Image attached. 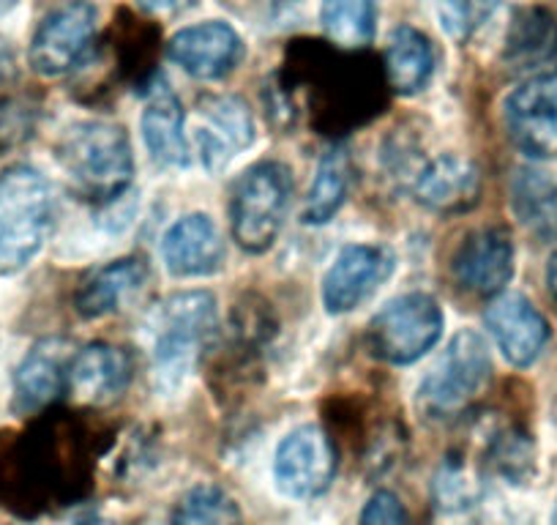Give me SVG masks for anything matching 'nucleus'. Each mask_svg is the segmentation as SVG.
I'll list each match as a JSON object with an SVG mask.
<instances>
[{
    "label": "nucleus",
    "instance_id": "17",
    "mask_svg": "<svg viewBox=\"0 0 557 525\" xmlns=\"http://www.w3.org/2000/svg\"><path fill=\"white\" fill-rule=\"evenodd\" d=\"M72 356L74 351L66 340L50 337V340L36 342L14 373V411L34 416L55 403L66 389Z\"/></svg>",
    "mask_w": 557,
    "mask_h": 525
},
{
    "label": "nucleus",
    "instance_id": "5",
    "mask_svg": "<svg viewBox=\"0 0 557 525\" xmlns=\"http://www.w3.org/2000/svg\"><path fill=\"white\" fill-rule=\"evenodd\" d=\"M293 200V173L282 162H260L246 170L233 190L230 219L238 246L262 255L282 233Z\"/></svg>",
    "mask_w": 557,
    "mask_h": 525
},
{
    "label": "nucleus",
    "instance_id": "31",
    "mask_svg": "<svg viewBox=\"0 0 557 525\" xmlns=\"http://www.w3.org/2000/svg\"><path fill=\"white\" fill-rule=\"evenodd\" d=\"M17 77V56L7 39H0V88H7Z\"/></svg>",
    "mask_w": 557,
    "mask_h": 525
},
{
    "label": "nucleus",
    "instance_id": "30",
    "mask_svg": "<svg viewBox=\"0 0 557 525\" xmlns=\"http://www.w3.org/2000/svg\"><path fill=\"white\" fill-rule=\"evenodd\" d=\"M195 0H137V7L148 14H159V17H173L189 9Z\"/></svg>",
    "mask_w": 557,
    "mask_h": 525
},
{
    "label": "nucleus",
    "instance_id": "10",
    "mask_svg": "<svg viewBox=\"0 0 557 525\" xmlns=\"http://www.w3.org/2000/svg\"><path fill=\"white\" fill-rule=\"evenodd\" d=\"M503 66L524 83L557 74V12L552 7H522L513 12L503 41Z\"/></svg>",
    "mask_w": 557,
    "mask_h": 525
},
{
    "label": "nucleus",
    "instance_id": "28",
    "mask_svg": "<svg viewBox=\"0 0 557 525\" xmlns=\"http://www.w3.org/2000/svg\"><path fill=\"white\" fill-rule=\"evenodd\" d=\"M495 3L497 0H435L443 30L459 41L468 39L484 23Z\"/></svg>",
    "mask_w": 557,
    "mask_h": 525
},
{
    "label": "nucleus",
    "instance_id": "13",
    "mask_svg": "<svg viewBox=\"0 0 557 525\" xmlns=\"http://www.w3.org/2000/svg\"><path fill=\"white\" fill-rule=\"evenodd\" d=\"M508 137L533 159L557 157V85L535 80L513 90L503 105Z\"/></svg>",
    "mask_w": 557,
    "mask_h": 525
},
{
    "label": "nucleus",
    "instance_id": "1",
    "mask_svg": "<svg viewBox=\"0 0 557 525\" xmlns=\"http://www.w3.org/2000/svg\"><path fill=\"white\" fill-rule=\"evenodd\" d=\"M216 329V298L206 291L173 293L153 307L146 323L148 351L164 394L181 389Z\"/></svg>",
    "mask_w": 557,
    "mask_h": 525
},
{
    "label": "nucleus",
    "instance_id": "15",
    "mask_svg": "<svg viewBox=\"0 0 557 525\" xmlns=\"http://www.w3.org/2000/svg\"><path fill=\"white\" fill-rule=\"evenodd\" d=\"M486 329L497 351L513 367H530L549 342V323L519 293H503L486 309Z\"/></svg>",
    "mask_w": 557,
    "mask_h": 525
},
{
    "label": "nucleus",
    "instance_id": "14",
    "mask_svg": "<svg viewBox=\"0 0 557 525\" xmlns=\"http://www.w3.org/2000/svg\"><path fill=\"white\" fill-rule=\"evenodd\" d=\"M457 285L470 296L492 298L513 277V239L506 228H481L451 257Z\"/></svg>",
    "mask_w": 557,
    "mask_h": 525
},
{
    "label": "nucleus",
    "instance_id": "26",
    "mask_svg": "<svg viewBox=\"0 0 557 525\" xmlns=\"http://www.w3.org/2000/svg\"><path fill=\"white\" fill-rule=\"evenodd\" d=\"M511 203L522 222H552L549 213L557 208V175L535 168L519 170L511 181Z\"/></svg>",
    "mask_w": 557,
    "mask_h": 525
},
{
    "label": "nucleus",
    "instance_id": "34",
    "mask_svg": "<svg viewBox=\"0 0 557 525\" xmlns=\"http://www.w3.org/2000/svg\"><path fill=\"white\" fill-rule=\"evenodd\" d=\"M88 525H110V523H88Z\"/></svg>",
    "mask_w": 557,
    "mask_h": 525
},
{
    "label": "nucleus",
    "instance_id": "24",
    "mask_svg": "<svg viewBox=\"0 0 557 525\" xmlns=\"http://www.w3.org/2000/svg\"><path fill=\"white\" fill-rule=\"evenodd\" d=\"M320 23L336 47H367L377 30V0H323Z\"/></svg>",
    "mask_w": 557,
    "mask_h": 525
},
{
    "label": "nucleus",
    "instance_id": "21",
    "mask_svg": "<svg viewBox=\"0 0 557 525\" xmlns=\"http://www.w3.org/2000/svg\"><path fill=\"white\" fill-rule=\"evenodd\" d=\"M148 280L146 262L139 257H123V260L110 262L104 269L94 271L88 280L79 285L74 307L83 318L96 320L104 315L117 313L123 304L132 302Z\"/></svg>",
    "mask_w": 557,
    "mask_h": 525
},
{
    "label": "nucleus",
    "instance_id": "22",
    "mask_svg": "<svg viewBox=\"0 0 557 525\" xmlns=\"http://www.w3.org/2000/svg\"><path fill=\"white\" fill-rule=\"evenodd\" d=\"M435 74V50L418 28L401 25L388 36L385 47V80L401 96H416Z\"/></svg>",
    "mask_w": 557,
    "mask_h": 525
},
{
    "label": "nucleus",
    "instance_id": "33",
    "mask_svg": "<svg viewBox=\"0 0 557 525\" xmlns=\"http://www.w3.org/2000/svg\"><path fill=\"white\" fill-rule=\"evenodd\" d=\"M20 0H0V17H3V14L7 12H12L14 7H17Z\"/></svg>",
    "mask_w": 557,
    "mask_h": 525
},
{
    "label": "nucleus",
    "instance_id": "3",
    "mask_svg": "<svg viewBox=\"0 0 557 525\" xmlns=\"http://www.w3.org/2000/svg\"><path fill=\"white\" fill-rule=\"evenodd\" d=\"M55 157L69 184L88 200H115L132 184V143L117 123H74L58 141Z\"/></svg>",
    "mask_w": 557,
    "mask_h": 525
},
{
    "label": "nucleus",
    "instance_id": "32",
    "mask_svg": "<svg viewBox=\"0 0 557 525\" xmlns=\"http://www.w3.org/2000/svg\"><path fill=\"white\" fill-rule=\"evenodd\" d=\"M546 288H549L552 302L557 304V252H552L549 262H546Z\"/></svg>",
    "mask_w": 557,
    "mask_h": 525
},
{
    "label": "nucleus",
    "instance_id": "12",
    "mask_svg": "<svg viewBox=\"0 0 557 525\" xmlns=\"http://www.w3.org/2000/svg\"><path fill=\"white\" fill-rule=\"evenodd\" d=\"M170 61L189 77L219 83L230 77L244 61V39L233 25L222 20L189 25L168 41Z\"/></svg>",
    "mask_w": 557,
    "mask_h": 525
},
{
    "label": "nucleus",
    "instance_id": "23",
    "mask_svg": "<svg viewBox=\"0 0 557 525\" xmlns=\"http://www.w3.org/2000/svg\"><path fill=\"white\" fill-rule=\"evenodd\" d=\"M350 190V157L345 148H331L323 154L314 173L312 186H309L307 206H304V222L325 224L336 217L342 203L347 200Z\"/></svg>",
    "mask_w": 557,
    "mask_h": 525
},
{
    "label": "nucleus",
    "instance_id": "6",
    "mask_svg": "<svg viewBox=\"0 0 557 525\" xmlns=\"http://www.w3.org/2000/svg\"><path fill=\"white\" fill-rule=\"evenodd\" d=\"M443 334V309L426 293L396 296L372 318L367 345L385 364H412L424 358Z\"/></svg>",
    "mask_w": 557,
    "mask_h": 525
},
{
    "label": "nucleus",
    "instance_id": "11",
    "mask_svg": "<svg viewBox=\"0 0 557 525\" xmlns=\"http://www.w3.org/2000/svg\"><path fill=\"white\" fill-rule=\"evenodd\" d=\"M394 271V252L380 244H350L323 277V307L345 315L361 307Z\"/></svg>",
    "mask_w": 557,
    "mask_h": 525
},
{
    "label": "nucleus",
    "instance_id": "2",
    "mask_svg": "<svg viewBox=\"0 0 557 525\" xmlns=\"http://www.w3.org/2000/svg\"><path fill=\"white\" fill-rule=\"evenodd\" d=\"M55 228V192L30 164L0 170V277L23 271Z\"/></svg>",
    "mask_w": 557,
    "mask_h": 525
},
{
    "label": "nucleus",
    "instance_id": "8",
    "mask_svg": "<svg viewBox=\"0 0 557 525\" xmlns=\"http://www.w3.org/2000/svg\"><path fill=\"white\" fill-rule=\"evenodd\" d=\"M336 474V449L318 425L296 427L273 454V481L290 501H309L329 490Z\"/></svg>",
    "mask_w": 557,
    "mask_h": 525
},
{
    "label": "nucleus",
    "instance_id": "16",
    "mask_svg": "<svg viewBox=\"0 0 557 525\" xmlns=\"http://www.w3.org/2000/svg\"><path fill=\"white\" fill-rule=\"evenodd\" d=\"M481 173L462 154H441L416 173L412 197L432 213H465L479 203Z\"/></svg>",
    "mask_w": 557,
    "mask_h": 525
},
{
    "label": "nucleus",
    "instance_id": "9",
    "mask_svg": "<svg viewBox=\"0 0 557 525\" xmlns=\"http://www.w3.org/2000/svg\"><path fill=\"white\" fill-rule=\"evenodd\" d=\"M251 143L255 118L240 96H208L197 105L195 146L208 173H224Z\"/></svg>",
    "mask_w": 557,
    "mask_h": 525
},
{
    "label": "nucleus",
    "instance_id": "27",
    "mask_svg": "<svg viewBox=\"0 0 557 525\" xmlns=\"http://www.w3.org/2000/svg\"><path fill=\"white\" fill-rule=\"evenodd\" d=\"M486 463L492 465L497 476L508 479L511 485L528 481L535 471V452L533 441L517 427H506L492 436L486 447Z\"/></svg>",
    "mask_w": 557,
    "mask_h": 525
},
{
    "label": "nucleus",
    "instance_id": "25",
    "mask_svg": "<svg viewBox=\"0 0 557 525\" xmlns=\"http://www.w3.org/2000/svg\"><path fill=\"white\" fill-rule=\"evenodd\" d=\"M170 525H240V506L219 485H197L175 503Z\"/></svg>",
    "mask_w": 557,
    "mask_h": 525
},
{
    "label": "nucleus",
    "instance_id": "19",
    "mask_svg": "<svg viewBox=\"0 0 557 525\" xmlns=\"http://www.w3.org/2000/svg\"><path fill=\"white\" fill-rule=\"evenodd\" d=\"M132 380L128 356L107 342H90L69 362L66 386L83 403L104 405L117 400Z\"/></svg>",
    "mask_w": 557,
    "mask_h": 525
},
{
    "label": "nucleus",
    "instance_id": "29",
    "mask_svg": "<svg viewBox=\"0 0 557 525\" xmlns=\"http://www.w3.org/2000/svg\"><path fill=\"white\" fill-rule=\"evenodd\" d=\"M358 525H410V517L396 492L377 490L363 503Z\"/></svg>",
    "mask_w": 557,
    "mask_h": 525
},
{
    "label": "nucleus",
    "instance_id": "7",
    "mask_svg": "<svg viewBox=\"0 0 557 525\" xmlns=\"http://www.w3.org/2000/svg\"><path fill=\"white\" fill-rule=\"evenodd\" d=\"M99 14L88 0H72L47 14L30 41V66L41 77H63L88 61L94 52Z\"/></svg>",
    "mask_w": 557,
    "mask_h": 525
},
{
    "label": "nucleus",
    "instance_id": "20",
    "mask_svg": "<svg viewBox=\"0 0 557 525\" xmlns=\"http://www.w3.org/2000/svg\"><path fill=\"white\" fill-rule=\"evenodd\" d=\"M143 141L153 162L164 170L189 164V137H186L184 107L168 85H159L148 96V105L139 118Z\"/></svg>",
    "mask_w": 557,
    "mask_h": 525
},
{
    "label": "nucleus",
    "instance_id": "4",
    "mask_svg": "<svg viewBox=\"0 0 557 525\" xmlns=\"http://www.w3.org/2000/svg\"><path fill=\"white\" fill-rule=\"evenodd\" d=\"M490 375L492 358L484 337L473 329L457 331L418 386V405L430 419H451L479 398Z\"/></svg>",
    "mask_w": 557,
    "mask_h": 525
},
{
    "label": "nucleus",
    "instance_id": "18",
    "mask_svg": "<svg viewBox=\"0 0 557 525\" xmlns=\"http://www.w3.org/2000/svg\"><path fill=\"white\" fill-rule=\"evenodd\" d=\"M162 260L178 280H197L219 271L224 260V241L206 213L181 217L162 239Z\"/></svg>",
    "mask_w": 557,
    "mask_h": 525
}]
</instances>
